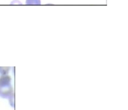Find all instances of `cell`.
<instances>
[{
    "label": "cell",
    "mask_w": 128,
    "mask_h": 110,
    "mask_svg": "<svg viewBox=\"0 0 128 110\" xmlns=\"http://www.w3.org/2000/svg\"><path fill=\"white\" fill-rule=\"evenodd\" d=\"M10 71V68H4V67H0V74L1 75H7Z\"/></svg>",
    "instance_id": "cell-3"
},
{
    "label": "cell",
    "mask_w": 128,
    "mask_h": 110,
    "mask_svg": "<svg viewBox=\"0 0 128 110\" xmlns=\"http://www.w3.org/2000/svg\"><path fill=\"white\" fill-rule=\"evenodd\" d=\"M11 4H12V5H14V4H19V5H20L21 3H20V1H18V0H14Z\"/></svg>",
    "instance_id": "cell-4"
},
{
    "label": "cell",
    "mask_w": 128,
    "mask_h": 110,
    "mask_svg": "<svg viewBox=\"0 0 128 110\" xmlns=\"http://www.w3.org/2000/svg\"><path fill=\"white\" fill-rule=\"evenodd\" d=\"M27 5H40L41 0H26Z\"/></svg>",
    "instance_id": "cell-2"
},
{
    "label": "cell",
    "mask_w": 128,
    "mask_h": 110,
    "mask_svg": "<svg viewBox=\"0 0 128 110\" xmlns=\"http://www.w3.org/2000/svg\"><path fill=\"white\" fill-rule=\"evenodd\" d=\"M14 95V87L12 85V78L9 74L0 76V97L3 99H10Z\"/></svg>",
    "instance_id": "cell-1"
}]
</instances>
